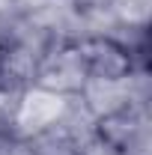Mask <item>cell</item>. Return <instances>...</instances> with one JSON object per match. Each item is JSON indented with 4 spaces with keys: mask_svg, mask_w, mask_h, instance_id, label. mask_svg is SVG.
I'll return each instance as SVG.
<instances>
[{
    "mask_svg": "<svg viewBox=\"0 0 152 155\" xmlns=\"http://www.w3.org/2000/svg\"><path fill=\"white\" fill-rule=\"evenodd\" d=\"M75 42L87 69V87L90 84H128L134 78L137 63L128 42L111 33H81L75 36Z\"/></svg>",
    "mask_w": 152,
    "mask_h": 155,
    "instance_id": "cell-1",
    "label": "cell"
},
{
    "mask_svg": "<svg viewBox=\"0 0 152 155\" xmlns=\"http://www.w3.org/2000/svg\"><path fill=\"white\" fill-rule=\"evenodd\" d=\"M98 6L114 18V24L125 27V30L146 33V27H149L152 0H98Z\"/></svg>",
    "mask_w": 152,
    "mask_h": 155,
    "instance_id": "cell-3",
    "label": "cell"
},
{
    "mask_svg": "<svg viewBox=\"0 0 152 155\" xmlns=\"http://www.w3.org/2000/svg\"><path fill=\"white\" fill-rule=\"evenodd\" d=\"M78 107H81L78 98H69L63 93H54V90H45L39 84H27V90L21 93L18 110H15V119H12L9 131L18 134L21 140H30V137L66 122L69 116H75Z\"/></svg>",
    "mask_w": 152,
    "mask_h": 155,
    "instance_id": "cell-2",
    "label": "cell"
},
{
    "mask_svg": "<svg viewBox=\"0 0 152 155\" xmlns=\"http://www.w3.org/2000/svg\"><path fill=\"white\" fill-rule=\"evenodd\" d=\"M0 155H33L27 140H21L12 131H0Z\"/></svg>",
    "mask_w": 152,
    "mask_h": 155,
    "instance_id": "cell-4",
    "label": "cell"
},
{
    "mask_svg": "<svg viewBox=\"0 0 152 155\" xmlns=\"http://www.w3.org/2000/svg\"><path fill=\"white\" fill-rule=\"evenodd\" d=\"M9 48H12V39L0 33V69H3V66H6V60H9Z\"/></svg>",
    "mask_w": 152,
    "mask_h": 155,
    "instance_id": "cell-5",
    "label": "cell"
}]
</instances>
